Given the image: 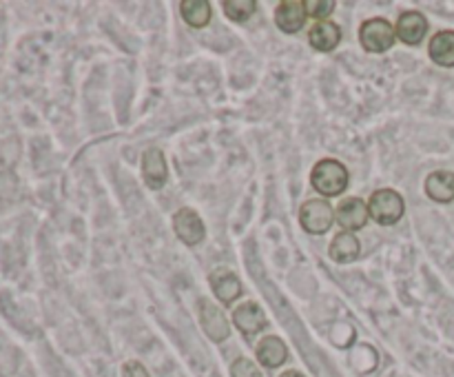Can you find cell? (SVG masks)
Returning <instances> with one entry per match:
<instances>
[{"label":"cell","mask_w":454,"mask_h":377,"mask_svg":"<svg viewBox=\"0 0 454 377\" xmlns=\"http://www.w3.org/2000/svg\"><path fill=\"white\" fill-rule=\"evenodd\" d=\"M310 182L322 195L335 198V195L344 193V189L348 186V171L337 160H322V162L315 164Z\"/></svg>","instance_id":"cell-1"},{"label":"cell","mask_w":454,"mask_h":377,"mask_svg":"<svg viewBox=\"0 0 454 377\" xmlns=\"http://www.w3.org/2000/svg\"><path fill=\"white\" fill-rule=\"evenodd\" d=\"M368 211H371V217L377 224H395L403 216V198L393 189H380L372 193Z\"/></svg>","instance_id":"cell-2"},{"label":"cell","mask_w":454,"mask_h":377,"mask_svg":"<svg viewBox=\"0 0 454 377\" xmlns=\"http://www.w3.org/2000/svg\"><path fill=\"white\" fill-rule=\"evenodd\" d=\"M395 38H397V31L384 18H372V20H366L359 29V40H362L364 49L372 53H384L388 51L395 44Z\"/></svg>","instance_id":"cell-3"},{"label":"cell","mask_w":454,"mask_h":377,"mask_svg":"<svg viewBox=\"0 0 454 377\" xmlns=\"http://www.w3.org/2000/svg\"><path fill=\"white\" fill-rule=\"evenodd\" d=\"M335 220V211L326 200H309L300 211V222L309 233H326Z\"/></svg>","instance_id":"cell-4"},{"label":"cell","mask_w":454,"mask_h":377,"mask_svg":"<svg viewBox=\"0 0 454 377\" xmlns=\"http://www.w3.org/2000/svg\"><path fill=\"white\" fill-rule=\"evenodd\" d=\"M173 229H176L177 238H180L184 244H189V247L200 244L204 240V235H207L202 217H200L193 208H186V207L176 213V217H173Z\"/></svg>","instance_id":"cell-5"},{"label":"cell","mask_w":454,"mask_h":377,"mask_svg":"<svg viewBox=\"0 0 454 377\" xmlns=\"http://www.w3.org/2000/svg\"><path fill=\"white\" fill-rule=\"evenodd\" d=\"M200 310H202V326L207 331V335L211 337L213 342H222L229 337V319L222 313L220 306L213 304L211 300L200 302Z\"/></svg>","instance_id":"cell-6"},{"label":"cell","mask_w":454,"mask_h":377,"mask_svg":"<svg viewBox=\"0 0 454 377\" xmlns=\"http://www.w3.org/2000/svg\"><path fill=\"white\" fill-rule=\"evenodd\" d=\"M368 216H371L368 204L359 198H346L344 202H340V207H337L335 211L337 222L348 231L362 229L368 222Z\"/></svg>","instance_id":"cell-7"},{"label":"cell","mask_w":454,"mask_h":377,"mask_svg":"<svg viewBox=\"0 0 454 377\" xmlns=\"http://www.w3.org/2000/svg\"><path fill=\"white\" fill-rule=\"evenodd\" d=\"M397 38L406 44H419L424 40L426 31H428V20L424 18V13L419 12H406L399 16L397 27Z\"/></svg>","instance_id":"cell-8"},{"label":"cell","mask_w":454,"mask_h":377,"mask_svg":"<svg viewBox=\"0 0 454 377\" xmlns=\"http://www.w3.org/2000/svg\"><path fill=\"white\" fill-rule=\"evenodd\" d=\"M306 18H309V13H306L304 3H300V0H286V3L279 4L278 13H275V22L286 34L300 31L304 27Z\"/></svg>","instance_id":"cell-9"},{"label":"cell","mask_w":454,"mask_h":377,"mask_svg":"<svg viewBox=\"0 0 454 377\" xmlns=\"http://www.w3.org/2000/svg\"><path fill=\"white\" fill-rule=\"evenodd\" d=\"M211 287L213 293H215L224 304H231V302H235L242 295V282H239V278L233 271L217 269L215 273L211 275Z\"/></svg>","instance_id":"cell-10"},{"label":"cell","mask_w":454,"mask_h":377,"mask_svg":"<svg viewBox=\"0 0 454 377\" xmlns=\"http://www.w3.org/2000/svg\"><path fill=\"white\" fill-rule=\"evenodd\" d=\"M142 173H145V182L149 189H162L167 182V162L160 149H149L142 158Z\"/></svg>","instance_id":"cell-11"},{"label":"cell","mask_w":454,"mask_h":377,"mask_svg":"<svg viewBox=\"0 0 454 377\" xmlns=\"http://www.w3.org/2000/svg\"><path fill=\"white\" fill-rule=\"evenodd\" d=\"M233 322L235 326L242 333H247V335H255L257 331H262V328L266 326L264 310H262L255 302H247V304L238 306L233 313Z\"/></svg>","instance_id":"cell-12"},{"label":"cell","mask_w":454,"mask_h":377,"mask_svg":"<svg viewBox=\"0 0 454 377\" xmlns=\"http://www.w3.org/2000/svg\"><path fill=\"white\" fill-rule=\"evenodd\" d=\"M426 193L434 202H452L454 200V173L450 171H434L426 180Z\"/></svg>","instance_id":"cell-13"},{"label":"cell","mask_w":454,"mask_h":377,"mask_svg":"<svg viewBox=\"0 0 454 377\" xmlns=\"http://www.w3.org/2000/svg\"><path fill=\"white\" fill-rule=\"evenodd\" d=\"M309 40L315 49H319V51H331V49H335L337 44H340L341 31L335 22H315L313 29H310L309 34Z\"/></svg>","instance_id":"cell-14"},{"label":"cell","mask_w":454,"mask_h":377,"mask_svg":"<svg viewBox=\"0 0 454 377\" xmlns=\"http://www.w3.org/2000/svg\"><path fill=\"white\" fill-rule=\"evenodd\" d=\"M286 355H288L286 344L275 335L264 337V340L257 344V359L269 368L282 366V364L286 362Z\"/></svg>","instance_id":"cell-15"},{"label":"cell","mask_w":454,"mask_h":377,"mask_svg":"<svg viewBox=\"0 0 454 377\" xmlns=\"http://www.w3.org/2000/svg\"><path fill=\"white\" fill-rule=\"evenodd\" d=\"M430 58L442 67H454V31H439L430 40Z\"/></svg>","instance_id":"cell-16"},{"label":"cell","mask_w":454,"mask_h":377,"mask_svg":"<svg viewBox=\"0 0 454 377\" xmlns=\"http://www.w3.org/2000/svg\"><path fill=\"white\" fill-rule=\"evenodd\" d=\"M328 253H331L333 260L341 262V264H344V262L357 260L359 240L355 238L350 231H341L340 235H335V240H333V244H331V251Z\"/></svg>","instance_id":"cell-17"},{"label":"cell","mask_w":454,"mask_h":377,"mask_svg":"<svg viewBox=\"0 0 454 377\" xmlns=\"http://www.w3.org/2000/svg\"><path fill=\"white\" fill-rule=\"evenodd\" d=\"M182 18L186 20V25L195 27V29H202L211 20V4L207 0H184L180 4Z\"/></svg>","instance_id":"cell-18"},{"label":"cell","mask_w":454,"mask_h":377,"mask_svg":"<svg viewBox=\"0 0 454 377\" xmlns=\"http://www.w3.org/2000/svg\"><path fill=\"white\" fill-rule=\"evenodd\" d=\"M255 0H226L224 3V13L226 18L235 22H244L253 16L255 12Z\"/></svg>","instance_id":"cell-19"},{"label":"cell","mask_w":454,"mask_h":377,"mask_svg":"<svg viewBox=\"0 0 454 377\" xmlns=\"http://www.w3.org/2000/svg\"><path fill=\"white\" fill-rule=\"evenodd\" d=\"M304 7H306V13H309V16L322 18L324 20V18H328L333 12H335L337 4L333 3V0H306Z\"/></svg>","instance_id":"cell-20"},{"label":"cell","mask_w":454,"mask_h":377,"mask_svg":"<svg viewBox=\"0 0 454 377\" xmlns=\"http://www.w3.org/2000/svg\"><path fill=\"white\" fill-rule=\"evenodd\" d=\"M231 377H262L260 368L251 362V359H238L231 368Z\"/></svg>","instance_id":"cell-21"},{"label":"cell","mask_w":454,"mask_h":377,"mask_svg":"<svg viewBox=\"0 0 454 377\" xmlns=\"http://www.w3.org/2000/svg\"><path fill=\"white\" fill-rule=\"evenodd\" d=\"M122 375L124 377H149V373H146V368L142 366V364L129 362V364H124Z\"/></svg>","instance_id":"cell-22"},{"label":"cell","mask_w":454,"mask_h":377,"mask_svg":"<svg viewBox=\"0 0 454 377\" xmlns=\"http://www.w3.org/2000/svg\"><path fill=\"white\" fill-rule=\"evenodd\" d=\"M282 377H304V375H301V373H295V371H288V373H284Z\"/></svg>","instance_id":"cell-23"}]
</instances>
